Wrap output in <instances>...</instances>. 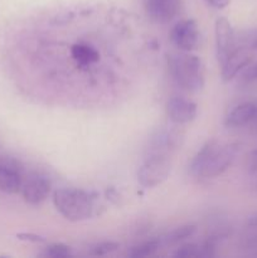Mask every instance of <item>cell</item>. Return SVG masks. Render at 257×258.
I'll return each mask as SVG.
<instances>
[{
  "label": "cell",
  "instance_id": "cell-24",
  "mask_svg": "<svg viewBox=\"0 0 257 258\" xmlns=\"http://www.w3.org/2000/svg\"><path fill=\"white\" fill-rule=\"evenodd\" d=\"M248 226L252 227V228H257V216L251 217L248 219Z\"/></svg>",
  "mask_w": 257,
  "mask_h": 258
},
{
  "label": "cell",
  "instance_id": "cell-2",
  "mask_svg": "<svg viewBox=\"0 0 257 258\" xmlns=\"http://www.w3.org/2000/svg\"><path fill=\"white\" fill-rule=\"evenodd\" d=\"M95 194L77 188H60L53 194V204L58 213L70 222H82L95 212Z\"/></svg>",
  "mask_w": 257,
  "mask_h": 258
},
{
  "label": "cell",
  "instance_id": "cell-23",
  "mask_svg": "<svg viewBox=\"0 0 257 258\" xmlns=\"http://www.w3.org/2000/svg\"><path fill=\"white\" fill-rule=\"evenodd\" d=\"M246 40H247V45H248V47L257 49V32L252 33L249 37L246 38Z\"/></svg>",
  "mask_w": 257,
  "mask_h": 258
},
{
  "label": "cell",
  "instance_id": "cell-5",
  "mask_svg": "<svg viewBox=\"0 0 257 258\" xmlns=\"http://www.w3.org/2000/svg\"><path fill=\"white\" fill-rule=\"evenodd\" d=\"M23 166L17 159L0 156V191L17 194L22 190Z\"/></svg>",
  "mask_w": 257,
  "mask_h": 258
},
{
  "label": "cell",
  "instance_id": "cell-15",
  "mask_svg": "<svg viewBox=\"0 0 257 258\" xmlns=\"http://www.w3.org/2000/svg\"><path fill=\"white\" fill-rule=\"evenodd\" d=\"M161 242L159 239H150V241L143 242L140 244H136L133 248L128 251V257L133 258H141V257H149L151 254L155 253L159 248H160Z\"/></svg>",
  "mask_w": 257,
  "mask_h": 258
},
{
  "label": "cell",
  "instance_id": "cell-10",
  "mask_svg": "<svg viewBox=\"0 0 257 258\" xmlns=\"http://www.w3.org/2000/svg\"><path fill=\"white\" fill-rule=\"evenodd\" d=\"M169 118L176 125H183L193 121L197 116V105L183 97H171L166 105Z\"/></svg>",
  "mask_w": 257,
  "mask_h": 258
},
{
  "label": "cell",
  "instance_id": "cell-3",
  "mask_svg": "<svg viewBox=\"0 0 257 258\" xmlns=\"http://www.w3.org/2000/svg\"><path fill=\"white\" fill-rule=\"evenodd\" d=\"M169 70L176 85L190 92L201 91L204 86V67L197 55L189 52L169 58Z\"/></svg>",
  "mask_w": 257,
  "mask_h": 258
},
{
  "label": "cell",
  "instance_id": "cell-20",
  "mask_svg": "<svg viewBox=\"0 0 257 258\" xmlns=\"http://www.w3.org/2000/svg\"><path fill=\"white\" fill-rule=\"evenodd\" d=\"M18 239L25 242H33V243H44L45 238L42 236H38L34 233H18L17 234Z\"/></svg>",
  "mask_w": 257,
  "mask_h": 258
},
{
  "label": "cell",
  "instance_id": "cell-13",
  "mask_svg": "<svg viewBox=\"0 0 257 258\" xmlns=\"http://www.w3.org/2000/svg\"><path fill=\"white\" fill-rule=\"evenodd\" d=\"M257 120V105L251 102L236 106L226 117V126L228 127H241Z\"/></svg>",
  "mask_w": 257,
  "mask_h": 258
},
{
  "label": "cell",
  "instance_id": "cell-11",
  "mask_svg": "<svg viewBox=\"0 0 257 258\" xmlns=\"http://www.w3.org/2000/svg\"><path fill=\"white\" fill-rule=\"evenodd\" d=\"M180 0H145V9L151 20L168 23L178 14Z\"/></svg>",
  "mask_w": 257,
  "mask_h": 258
},
{
  "label": "cell",
  "instance_id": "cell-7",
  "mask_svg": "<svg viewBox=\"0 0 257 258\" xmlns=\"http://www.w3.org/2000/svg\"><path fill=\"white\" fill-rule=\"evenodd\" d=\"M184 131L179 127L158 130L150 139L148 154H166L171 155L174 150L181 145Z\"/></svg>",
  "mask_w": 257,
  "mask_h": 258
},
{
  "label": "cell",
  "instance_id": "cell-19",
  "mask_svg": "<svg viewBox=\"0 0 257 258\" xmlns=\"http://www.w3.org/2000/svg\"><path fill=\"white\" fill-rule=\"evenodd\" d=\"M45 254L54 258L68 257L71 254V248L63 243H53L47 247V249H45Z\"/></svg>",
  "mask_w": 257,
  "mask_h": 258
},
{
  "label": "cell",
  "instance_id": "cell-21",
  "mask_svg": "<svg viewBox=\"0 0 257 258\" xmlns=\"http://www.w3.org/2000/svg\"><path fill=\"white\" fill-rule=\"evenodd\" d=\"M243 80L246 81V82H254V81H257V63L244 71Z\"/></svg>",
  "mask_w": 257,
  "mask_h": 258
},
{
  "label": "cell",
  "instance_id": "cell-18",
  "mask_svg": "<svg viewBox=\"0 0 257 258\" xmlns=\"http://www.w3.org/2000/svg\"><path fill=\"white\" fill-rule=\"evenodd\" d=\"M174 256L180 258L203 257V248H202V246H198V244L186 243L183 244L181 247H179V248L174 252Z\"/></svg>",
  "mask_w": 257,
  "mask_h": 258
},
{
  "label": "cell",
  "instance_id": "cell-4",
  "mask_svg": "<svg viewBox=\"0 0 257 258\" xmlns=\"http://www.w3.org/2000/svg\"><path fill=\"white\" fill-rule=\"evenodd\" d=\"M171 170L170 155L148 154L138 171V181L141 186L153 188L168 179Z\"/></svg>",
  "mask_w": 257,
  "mask_h": 258
},
{
  "label": "cell",
  "instance_id": "cell-1",
  "mask_svg": "<svg viewBox=\"0 0 257 258\" xmlns=\"http://www.w3.org/2000/svg\"><path fill=\"white\" fill-rule=\"evenodd\" d=\"M239 153L238 144L221 146L217 140H211L197 153L189 165V171L196 178L212 179L222 175Z\"/></svg>",
  "mask_w": 257,
  "mask_h": 258
},
{
  "label": "cell",
  "instance_id": "cell-14",
  "mask_svg": "<svg viewBox=\"0 0 257 258\" xmlns=\"http://www.w3.org/2000/svg\"><path fill=\"white\" fill-rule=\"evenodd\" d=\"M72 58L80 66H90L100 59V54L93 47L88 44H75L71 48Z\"/></svg>",
  "mask_w": 257,
  "mask_h": 258
},
{
  "label": "cell",
  "instance_id": "cell-25",
  "mask_svg": "<svg viewBox=\"0 0 257 258\" xmlns=\"http://www.w3.org/2000/svg\"><path fill=\"white\" fill-rule=\"evenodd\" d=\"M252 170H253V171H257V158H254L253 164H252Z\"/></svg>",
  "mask_w": 257,
  "mask_h": 258
},
{
  "label": "cell",
  "instance_id": "cell-8",
  "mask_svg": "<svg viewBox=\"0 0 257 258\" xmlns=\"http://www.w3.org/2000/svg\"><path fill=\"white\" fill-rule=\"evenodd\" d=\"M170 39L183 52L196 49L199 43V29L196 20L186 19L176 23L170 32Z\"/></svg>",
  "mask_w": 257,
  "mask_h": 258
},
{
  "label": "cell",
  "instance_id": "cell-22",
  "mask_svg": "<svg viewBox=\"0 0 257 258\" xmlns=\"http://www.w3.org/2000/svg\"><path fill=\"white\" fill-rule=\"evenodd\" d=\"M206 2L216 9H224L226 7H228L231 0H206Z\"/></svg>",
  "mask_w": 257,
  "mask_h": 258
},
{
  "label": "cell",
  "instance_id": "cell-17",
  "mask_svg": "<svg viewBox=\"0 0 257 258\" xmlns=\"http://www.w3.org/2000/svg\"><path fill=\"white\" fill-rule=\"evenodd\" d=\"M118 247H120V243H117V242H100V243L93 244L90 248V251H88V253H90L91 256H106V254H110L112 253V252L117 251Z\"/></svg>",
  "mask_w": 257,
  "mask_h": 258
},
{
  "label": "cell",
  "instance_id": "cell-12",
  "mask_svg": "<svg viewBox=\"0 0 257 258\" xmlns=\"http://www.w3.org/2000/svg\"><path fill=\"white\" fill-rule=\"evenodd\" d=\"M252 62V57L249 54L247 47H237L234 48L233 52L227 57L221 64L222 67V78L224 82H228L232 78L236 77L243 68H246L249 63Z\"/></svg>",
  "mask_w": 257,
  "mask_h": 258
},
{
  "label": "cell",
  "instance_id": "cell-6",
  "mask_svg": "<svg viewBox=\"0 0 257 258\" xmlns=\"http://www.w3.org/2000/svg\"><path fill=\"white\" fill-rule=\"evenodd\" d=\"M52 184L48 176L40 173H32L24 178L22 185V196L30 206H38L48 198Z\"/></svg>",
  "mask_w": 257,
  "mask_h": 258
},
{
  "label": "cell",
  "instance_id": "cell-26",
  "mask_svg": "<svg viewBox=\"0 0 257 258\" xmlns=\"http://www.w3.org/2000/svg\"><path fill=\"white\" fill-rule=\"evenodd\" d=\"M253 158H257V149L253 151Z\"/></svg>",
  "mask_w": 257,
  "mask_h": 258
},
{
  "label": "cell",
  "instance_id": "cell-9",
  "mask_svg": "<svg viewBox=\"0 0 257 258\" xmlns=\"http://www.w3.org/2000/svg\"><path fill=\"white\" fill-rule=\"evenodd\" d=\"M214 33H216L217 57H218L219 64H222L236 48L234 47L233 28L227 18L219 17L216 20Z\"/></svg>",
  "mask_w": 257,
  "mask_h": 258
},
{
  "label": "cell",
  "instance_id": "cell-16",
  "mask_svg": "<svg viewBox=\"0 0 257 258\" xmlns=\"http://www.w3.org/2000/svg\"><path fill=\"white\" fill-rule=\"evenodd\" d=\"M197 231V227L194 224H185V226H180L171 231L168 236L165 237V241L169 243H176L179 241L191 237Z\"/></svg>",
  "mask_w": 257,
  "mask_h": 258
}]
</instances>
